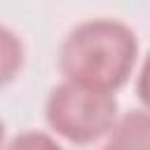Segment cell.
I'll return each mask as SVG.
<instances>
[{
  "label": "cell",
  "mask_w": 150,
  "mask_h": 150,
  "mask_svg": "<svg viewBox=\"0 0 150 150\" xmlns=\"http://www.w3.org/2000/svg\"><path fill=\"white\" fill-rule=\"evenodd\" d=\"M136 59V33L117 19L98 16L77 23L63 38L59 70L68 82L115 94L129 82Z\"/></svg>",
  "instance_id": "1"
},
{
  "label": "cell",
  "mask_w": 150,
  "mask_h": 150,
  "mask_svg": "<svg viewBox=\"0 0 150 150\" xmlns=\"http://www.w3.org/2000/svg\"><path fill=\"white\" fill-rule=\"evenodd\" d=\"M120 117L115 94L82 87L63 80L45 103V120L52 131L75 145H89L103 138Z\"/></svg>",
  "instance_id": "2"
},
{
  "label": "cell",
  "mask_w": 150,
  "mask_h": 150,
  "mask_svg": "<svg viewBox=\"0 0 150 150\" xmlns=\"http://www.w3.org/2000/svg\"><path fill=\"white\" fill-rule=\"evenodd\" d=\"M101 150H150V110H129L103 136Z\"/></svg>",
  "instance_id": "3"
},
{
  "label": "cell",
  "mask_w": 150,
  "mask_h": 150,
  "mask_svg": "<svg viewBox=\"0 0 150 150\" xmlns=\"http://www.w3.org/2000/svg\"><path fill=\"white\" fill-rule=\"evenodd\" d=\"M23 68V42L21 38L0 23V89L7 87Z\"/></svg>",
  "instance_id": "4"
},
{
  "label": "cell",
  "mask_w": 150,
  "mask_h": 150,
  "mask_svg": "<svg viewBox=\"0 0 150 150\" xmlns=\"http://www.w3.org/2000/svg\"><path fill=\"white\" fill-rule=\"evenodd\" d=\"M5 150H63V145H59L56 138H52L45 131L28 129V131L16 134Z\"/></svg>",
  "instance_id": "5"
},
{
  "label": "cell",
  "mask_w": 150,
  "mask_h": 150,
  "mask_svg": "<svg viewBox=\"0 0 150 150\" xmlns=\"http://www.w3.org/2000/svg\"><path fill=\"white\" fill-rule=\"evenodd\" d=\"M136 96L150 110V52L143 59V66H141V73H138V80H136Z\"/></svg>",
  "instance_id": "6"
},
{
  "label": "cell",
  "mask_w": 150,
  "mask_h": 150,
  "mask_svg": "<svg viewBox=\"0 0 150 150\" xmlns=\"http://www.w3.org/2000/svg\"><path fill=\"white\" fill-rule=\"evenodd\" d=\"M2 145H5V122L0 120V150H2Z\"/></svg>",
  "instance_id": "7"
}]
</instances>
